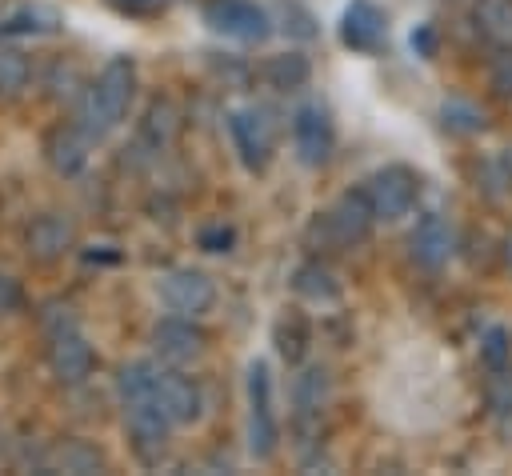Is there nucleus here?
Wrapping results in <instances>:
<instances>
[{
    "label": "nucleus",
    "instance_id": "28",
    "mask_svg": "<svg viewBox=\"0 0 512 476\" xmlns=\"http://www.w3.org/2000/svg\"><path fill=\"white\" fill-rule=\"evenodd\" d=\"M40 328H44L48 336H56V332H68V328H76V316H72V308H68V304H60V300H48V304H44V312H40Z\"/></svg>",
    "mask_w": 512,
    "mask_h": 476
},
{
    "label": "nucleus",
    "instance_id": "4",
    "mask_svg": "<svg viewBox=\"0 0 512 476\" xmlns=\"http://www.w3.org/2000/svg\"><path fill=\"white\" fill-rule=\"evenodd\" d=\"M204 24L232 40H264L272 32V20L260 4L252 0H208L204 4Z\"/></svg>",
    "mask_w": 512,
    "mask_h": 476
},
{
    "label": "nucleus",
    "instance_id": "21",
    "mask_svg": "<svg viewBox=\"0 0 512 476\" xmlns=\"http://www.w3.org/2000/svg\"><path fill=\"white\" fill-rule=\"evenodd\" d=\"M476 24L488 40L512 48V0H480L476 4Z\"/></svg>",
    "mask_w": 512,
    "mask_h": 476
},
{
    "label": "nucleus",
    "instance_id": "25",
    "mask_svg": "<svg viewBox=\"0 0 512 476\" xmlns=\"http://www.w3.org/2000/svg\"><path fill=\"white\" fill-rule=\"evenodd\" d=\"M440 116H444V124L452 132H480L484 128V112L476 104H468V100H448L440 108Z\"/></svg>",
    "mask_w": 512,
    "mask_h": 476
},
{
    "label": "nucleus",
    "instance_id": "8",
    "mask_svg": "<svg viewBox=\"0 0 512 476\" xmlns=\"http://www.w3.org/2000/svg\"><path fill=\"white\" fill-rule=\"evenodd\" d=\"M124 424H128V436H132V448L144 464H156L164 456V444H168V416L156 408V400H140V404H128L124 408Z\"/></svg>",
    "mask_w": 512,
    "mask_h": 476
},
{
    "label": "nucleus",
    "instance_id": "26",
    "mask_svg": "<svg viewBox=\"0 0 512 476\" xmlns=\"http://www.w3.org/2000/svg\"><path fill=\"white\" fill-rule=\"evenodd\" d=\"M304 344H308V324H304L300 316H292V336L276 324V348L284 352V360H292V364H296V360L304 356Z\"/></svg>",
    "mask_w": 512,
    "mask_h": 476
},
{
    "label": "nucleus",
    "instance_id": "15",
    "mask_svg": "<svg viewBox=\"0 0 512 476\" xmlns=\"http://www.w3.org/2000/svg\"><path fill=\"white\" fill-rule=\"evenodd\" d=\"M88 144H92V140H88L76 124H60V128L48 132V140H44V156H48L52 172H60V176H76V172L88 164Z\"/></svg>",
    "mask_w": 512,
    "mask_h": 476
},
{
    "label": "nucleus",
    "instance_id": "1",
    "mask_svg": "<svg viewBox=\"0 0 512 476\" xmlns=\"http://www.w3.org/2000/svg\"><path fill=\"white\" fill-rule=\"evenodd\" d=\"M136 96V64L128 56H112L96 84H88L80 96H76V108H72V124L88 136V140H104L128 112Z\"/></svg>",
    "mask_w": 512,
    "mask_h": 476
},
{
    "label": "nucleus",
    "instance_id": "9",
    "mask_svg": "<svg viewBox=\"0 0 512 476\" xmlns=\"http://www.w3.org/2000/svg\"><path fill=\"white\" fill-rule=\"evenodd\" d=\"M96 364V352L92 344L80 336V328H68V332H56L48 336V368L60 384H84L88 372Z\"/></svg>",
    "mask_w": 512,
    "mask_h": 476
},
{
    "label": "nucleus",
    "instance_id": "13",
    "mask_svg": "<svg viewBox=\"0 0 512 476\" xmlns=\"http://www.w3.org/2000/svg\"><path fill=\"white\" fill-rule=\"evenodd\" d=\"M24 244L36 260H60L72 244H76V228L68 216L60 212H40L28 228H24Z\"/></svg>",
    "mask_w": 512,
    "mask_h": 476
},
{
    "label": "nucleus",
    "instance_id": "18",
    "mask_svg": "<svg viewBox=\"0 0 512 476\" xmlns=\"http://www.w3.org/2000/svg\"><path fill=\"white\" fill-rule=\"evenodd\" d=\"M308 76H312V64L300 52H280V56H268L264 60V80L272 88H280V92H292V88L308 84Z\"/></svg>",
    "mask_w": 512,
    "mask_h": 476
},
{
    "label": "nucleus",
    "instance_id": "10",
    "mask_svg": "<svg viewBox=\"0 0 512 476\" xmlns=\"http://www.w3.org/2000/svg\"><path fill=\"white\" fill-rule=\"evenodd\" d=\"M292 144H296L300 164H308V168H320L328 160V152H332V124H328V112L320 104L296 108V116H292Z\"/></svg>",
    "mask_w": 512,
    "mask_h": 476
},
{
    "label": "nucleus",
    "instance_id": "14",
    "mask_svg": "<svg viewBox=\"0 0 512 476\" xmlns=\"http://www.w3.org/2000/svg\"><path fill=\"white\" fill-rule=\"evenodd\" d=\"M384 32H388V24H384V12H380L376 4L356 0V4L344 8L340 36H344L348 48H356V52H372V48L384 44Z\"/></svg>",
    "mask_w": 512,
    "mask_h": 476
},
{
    "label": "nucleus",
    "instance_id": "23",
    "mask_svg": "<svg viewBox=\"0 0 512 476\" xmlns=\"http://www.w3.org/2000/svg\"><path fill=\"white\" fill-rule=\"evenodd\" d=\"M480 360H484L488 372L508 368V360H512V336H508V328L492 324V328L480 336Z\"/></svg>",
    "mask_w": 512,
    "mask_h": 476
},
{
    "label": "nucleus",
    "instance_id": "30",
    "mask_svg": "<svg viewBox=\"0 0 512 476\" xmlns=\"http://www.w3.org/2000/svg\"><path fill=\"white\" fill-rule=\"evenodd\" d=\"M492 88L504 92V96H512V52H504V56L496 60V68H492Z\"/></svg>",
    "mask_w": 512,
    "mask_h": 476
},
{
    "label": "nucleus",
    "instance_id": "24",
    "mask_svg": "<svg viewBox=\"0 0 512 476\" xmlns=\"http://www.w3.org/2000/svg\"><path fill=\"white\" fill-rule=\"evenodd\" d=\"M60 24V16L52 12V8H20L16 16H8L4 20V32H52Z\"/></svg>",
    "mask_w": 512,
    "mask_h": 476
},
{
    "label": "nucleus",
    "instance_id": "5",
    "mask_svg": "<svg viewBox=\"0 0 512 476\" xmlns=\"http://www.w3.org/2000/svg\"><path fill=\"white\" fill-rule=\"evenodd\" d=\"M160 300H164L168 312L196 320L200 312L212 308L216 284H212L204 272H196V268H176V272H168V276L160 280Z\"/></svg>",
    "mask_w": 512,
    "mask_h": 476
},
{
    "label": "nucleus",
    "instance_id": "31",
    "mask_svg": "<svg viewBox=\"0 0 512 476\" xmlns=\"http://www.w3.org/2000/svg\"><path fill=\"white\" fill-rule=\"evenodd\" d=\"M20 300H24V296H20V284H16L12 276L0 272V312H16Z\"/></svg>",
    "mask_w": 512,
    "mask_h": 476
},
{
    "label": "nucleus",
    "instance_id": "19",
    "mask_svg": "<svg viewBox=\"0 0 512 476\" xmlns=\"http://www.w3.org/2000/svg\"><path fill=\"white\" fill-rule=\"evenodd\" d=\"M328 400V372L324 368H304L292 384V404H296V416L308 420V416H320Z\"/></svg>",
    "mask_w": 512,
    "mask_h": 476
},
{
    "label": "nucleus",
    "instance_id": "7",
    "mask_svg": "<svg viewBox=\"0 0 512 476\" xmlns=\"http://www.w3.org/2000/svg\"><path fill=\"white\" fill-rule=\"evenodd\" d=\"M452 252H456L452 224H448L444 216H436V212L420 216V220H416V228L408 232V256H412L420 268H428V272L444 268V264L452 260Z\"/></svg>",
    "mask_w": 512,
    "mask_h": 476
},
{
    "label": "nucleus",
    "instance_id": "12",
    "mask_svg": "<svg viewBox=\"0 0 512 476\" xmlns=\"http://www.w3.org/2000/svg\"><path fill=\"white\" fill-rule=\"evenodd\" d=\"M372 220H376V216H372V204H368L364 188H356V192H340L336 204L324 212V228L332 232L336 244H360V240L368 236Z\"/></svg>",
    "mask_w": 512,
    "mask_h": 476
},
{
    "label": "nucleus",
    "instance_id": "29",
    "mask_svg": "<svg viewBox=\"0 0 512 476\" xmlns=\"http://www.w3.org/2000/svg\"><path fill=\"white\" fill-rule=\"evenodd\" d=\"M232 228H224V224H212V228H200V248L204 252H228L232 248Z\"/></svg>",
    "mask_w": 512,
    "mask_h": 476
},
{
    "label": "nucleus",
    "instance_id": "22",
    "mask_svg": "<svg viewBox=\"0 0 512 476\" xmlns=\"http://www.w3.org/2000/svg\"><path fill=\"white\" fill-rule=\"evenodd\" d=\"M52 468H60V472H100L104 468V456L88 440H64L52 452Z\"/></svg>",
    "mask_w": 512,
    "mask_h": 476
},
{
    "label": "nucleus",
    "instance_id": "16",
    "mask_svg": "<svg viewBox=\"0 0 512 476\" xmlns=\"http://www.w3.org/2000/svg\"><path fill=\"white\" fill-rule=\"evenodd\" d=\"M228 132H232V144L244 160V168H264L268 164V132H264V120L256 112H232L228 116Z\"/></svg>",
    "mask_w": 512,
    "mask_h": 476
},
{
    "label": "nucleus",
    "instance_id": "11",
    "mask_svg": "<svg viewBox=\"0 0 512 476\" xmlns=\"http://www.w3.org/2000/svg\"><path fill=\"white\" fill-rule=\"evenodd\" d=\"M204 344H208V336L192 324V316H176L172 312L168 320H160L152 328V348H156V356L164 364H188V360H196L204 352Z\"/></svg>",
    "mask_w": 512,
    "mask_h": 476
},
{
    "label": "nucleus",
    "instance_id": "20",
    "mask_svg": "<svg viewBox=\"0 0 512 476\" xmlns=\"http://www.w3.org/2000/svg\"><path fill=\"white\" fill-rule=\"evenodd\" d=\"M32 80V64L24 56V48L0 40V96H20Z\"/></svg>",
    "mask_w": 512,
    "mask_h": 476
},
{
    "label": "nucleus",
    "instance_id": "33",
    "mask_svg": "<svg viewBox=\"0 0 512 476\" xmlns=\"http://www.w3.org/2000/svg\"><path fill=\"white\" fill-rule=\"evenodd\" d=\"M116 4H120V8H148L152 0H116Z\"/></svg>",
    "mask_w": 512,
    "mask_h": 476
},
{
    "label": "nucleus",
    "instance_id": "2",
    "mask_svg": "<svg viewBox=\"0 0 512 476\" xmlns=\"http://www.w3.org/2000/svg\"><path fill=\"white\" fill-rule=\"evenodd\" d=\"M276 444H280V424L272 412V376L268 364L256 360L248 368V452L256 460H272Z\"/></svg>",
    "mask_w": 512,
    "mask_h": 476
},
{
    "label": "nucleus",
    "instance_id": "3",
    "mask_svg": "<svg viewBox=\"0 0 512 476\" xmlns=\"http://www.w3.org/2000/svg\"><path fill=\"white\" fill-rule=\"evenodd\" d=\"M416 192H420L416 172H408V168H400V164L376 168V172L364 180V196H368L376 220H400V216H408L412 204H416Z\"/></svg>",
    "mask_w": 512,
    "mask_h": 476
},
{
    "label": "nucleus",
    "instance_id": "6",
    "mask_svg": "<svg viewBox=\"0 0 512 476\" xmlns=\"http://www.w3.org/2000/svg\"><path fill=\"white\" fill-rule=\"evenodd\" d=\"M152 396H156V408L168 416V424H192L200 416V404H204L200 400V388L184 372H176V364H168V368L156 364Z\"/></svg>",
    "mask_w": 512,
    "mask_h": 476
},
{
    "label": "nucleus",
    "instance_id": "17",
    "mask_svg": "<svg viewBox=\"0 0 512 476\" xmlns=\"http://www.w3.org/2000/svg\"><path fill=\"white\" fill-rule=\"evenodd\" d=\"M292 288H296L304 300H312V304H332V300L340 296L336 276H332V272H328L320 260L300 264V268H296V276H292Z\"/></svg>",
    "mask_w": 512,
    "mask_h": 476
},
{
    "label": "nucleus",
    "instance_id": "32",
    "mask_svg": "<svg viewBox=\"0 0 512 476\" xmlns=\"http://www.w3.org/2000/svg\"><path fill=\"white\" fill-rule=\"evenodd\" d=\"M504 268H508V272H512V232H508V236H504Z\"/></svg>",
    "mask_w": 512,
    "mask_h": 476
},
{
    "label": "nucleus",
    "instance_id": "27",
    "mask_svg": "<svg viewBox=\"0 0 512 476\" xmlns=\"http://www.w3.org/2000/svg\"><path fill=\"white\" fill-rule=\"evenodd\" d=\"M488 404H492V412H500V416L512 412V372H508V368H496V372L488 376Z\"/></svg>",
    "mask_w": 512,
    "mask_h": 476
}]
</instances>
